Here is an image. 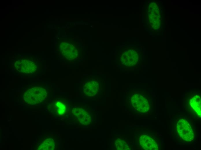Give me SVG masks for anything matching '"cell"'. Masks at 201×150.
<instances>
[{
    "label": "cell",
    "instance_id": "obj_12",
    "mask_svg": "<svg viewBox=\"0 0 201 150\" xmlns=\"http://www.w3.org/2000/svg\"><path fill=\"white\" fill-rule=\"evenodd\" d=\"M115 147L116 149L118 150H129L130 149V147L127 142L124 140L118 139L115 142Z\"/></svg>",
    "mask_w": 201,
    "mask_h": 150
},
{
    "label": "cell",
    "instance_id": "obj_13",
    "mask_svg": "<svg viewBox=\"0 0 201 150\" xmlns=\"http://www.w3.org/2000/svg\"><path fill=\"white\" fill-rule=\"evenodd\" d=\"M55 148V143L50 139H47L39 147V150H53Z\"/></svg>",
    "mask_w": 201,
    "mask_h": 150
},
{
    "label": "cell",
    "instance_id": "obj_10",
    "mask_svg": "<svg viewBox=\"0 0 201 150\" xmlns=\"http://www.w3.org/2000/svg\"><path fill=\"white\" fill-rule=\"evenodd\" d=\"M190 104L191 107L194 109L200 117H201V99L200 96L196 95L190 100Z\"/></svg>",
    "mask_w": 201,
    "mask_h": 150
},
{
    "label": "cell",
    "instance_id": "obj_3",
    "mask_svg": "<svg viewBox=\"0 0 201 150\" xmlns=\"http://www.w3.org/2000/svg\"><path fill=\"white\" fill-rule=\"evenodd\" d=\"M130 103L132 107L138 112L145 113L149 110L148 100L141 94L133 95L131 97Z\"/></svg>",
    "mask_w": 201,
    "mask_h": 150
},
{
    "label": "cell",
    "instance_id": "obj_4",
    "mask_svg": "<svg viewBox=\"0 0 201 150\" xmlns=\"http://www.w3.org/2000/svg\"><path fill=\"white\" fill-rule=\"evenodd\" d=\"M71 111L78 121L81 124L87 125L90 123L91 116L87 110L82 108L77 107L73 108Z\"/></svg>",
    "mask_w": 201,
    "mask_h": 150
},
{
    "label": "cell",
    "instance_id": "obj_1",
    "mask_svg": "<svg viewBox=\"0 0 201 150\" xmlns=\"http://www.w3.org/2000/svg\"><path fill=\"white\" fill-rule=\"evenodd\" d=\"M47 91L41 87H34L29 89L24 94V99L28 103L35 104L43 101L47 96Z\"/></svg>",
    "mask_w": 201,
    "mask_h": 150
},
{
    "label": "cell",
    "instance_id": "obj_9",
    "mask_svg": "<svg viewBox=\"0 0 201 150\" xmlns=\"http://www.w3.org/2000/svg\"><path fill=\"white\" fill-rule=\"evenodd\" d=\"M61 48V51L63 55L66 57L71 59H73L76 57V50L72 45L68 44L62 45Z\"/></svg>",
    "mask_w": 201,
    "mask_h": 150
},
{
    "label": "cell",
    "instance_id": "obj_8",
    "mask_svg": "<svg viewBox=\"0 0 201 150\" xmlns=\"http://www.w3.org/2000/svg\"><path fill=\"white\" fill-rule=\"evenodd\" d=\"M122 62L125 65L131 66L136 63L137 55L135 52L130 51L126 52L122 55Z\"/></svg>",
    "mask_w": 201,
    "mask_h": 150
},
{
    "label": "cell",
    "instance_id": "obj_11",
    "mask_svg": "<svg viewBox=\"0 0 201 150\" xmlns=\"http://www.w3.org/2000/svg\"><path fill=\"white\" fill-rule=\"evenodd\" d=\"M53 105L54 110L58 114L62 115L65 113L66 107L64 103L60 101H57L54 103Z\"/></svg>",
    "mask_w": 201,
    "mask_h": 150
},
{
    "label": "cell",
    "instance_id": "obj_5",
    "mask_svg": "<svg viewBox=\"0 0 201 150\" xmlns=\"http://www.w3.org/2000/svg\"><path fill=\"white\" fill-rule=\"evenodd\" d=\"M15 66L16 69L19 72L26 73H32L37 69V66L34 62L27 60L17 61Z\"/></svg>",
    "mask_w": 201,
    "mask_h": 150
},
{
    "label": "cell",
    "instance_id": "obj_6",
    "mask_svg": "<svg viewBox=\"0 0 201 150\" xmlns=\"http://www.w3.org/2000/svg\"><path fill=\"white\" fill-rule=\"evenodd\" d=\"M139 141L140 145L146 150H158V145L155 141L150 136L144 134L140 137Z\"/></svg>",
    "mask_w": 201,
    "mask_h": 150
},
{
    "label": "cell",
    "instance_id": "obj_2",
    "mask_svg": "<svg viewBox=\"0 0 201 150\" xmlns=\"http://www.w3.org/2000/svg\"><path fill=\"white\" fill-rule=\"evenodd\" d=\"M176 127L179 135L184 140L189 142L193 140L194 132L187 121L184 119H180L177 122Z\"/></svg>",
    "mask_w": 201,
    "mask_h": 150
},
{
    "label": "cell",
    "instance_id": "obj_7",
    "mask_svg": "<svg viewBox=\"0 0 201 150\" xmlns=\"http://www.w3.org/2000/svg\"><path fill=\"white\" fill-rule=\"evenodd\" d=\"M99 84L94 80L86 82L83 87V92L87 95L89 96L95 95L99 89Z\"/></svg>",
    "mask_w": 201,
    "mask_h": 150
}]
</instances>
